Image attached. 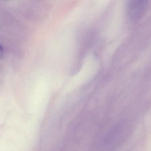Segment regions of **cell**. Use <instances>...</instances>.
Wrapping results in <instances>:
<instances>
[{
    "mask_svg": "<svg viewBox=\"0 0 151 151\" xmlns=\"http://www.w3.org/2000/svg\"><path fill=\"white\" fill-rule=\"evenodd\" d=\"M148 1H132L129 4V13L133 20H137L145 13L148 7Z\"/></svg>",
    "mask_w": 151,
    "mask_h": 151,
    "instance_id": "1",
    "label": "cell"
},
{
    "mask_svg": "<svg viewBox=\"0 0 151 151\" xmlns=\"http://www.w3.org/2000/svg\"><path fill=\"white\" fill-rule=\"evenodd\" d=\"M4 54V48L0 44V58Z\"/></svg>",
    "mask_w": 151,
    "mask_h": 151,
    "instance_id": "2",
    "label": "cell"
}]
</instances>
